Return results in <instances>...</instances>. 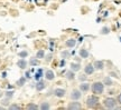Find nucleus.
Instances as JSON below:
<instances>
[{
	"label": "nucleus",
	"instance_id": "nucleus-11",
	"mask_svg": "<svg viewBox=\"0 0 121 110\" xmlns=\"http://www.w3.org/2000/svg\"><path fill=\"white\" fill-rule=\"evenodd\" d=\"M17 66L20 68V69H26L27 68V61L25 60V58H22V59L18 60Z\"/></svg>",
	"mask_w": 121,
	"mask_h": 110
},
{
	"label": "nucleus",
	"instance_id": "nucleus-33",
	"mask_svg": "<svg viewBox=\"0 0 121 110\" xmlns=\"http://www.w3.org/2000/svg\"><path fill=\"white\" fill-rule=\"evenodd\" d=\"M4 92H2V91H1V90H0V98L2 97V96H4Z\"/></svg>",
	"mask_w": 121,
	"mask_h": 110
},
{
	"label": "nucleus",
	"instance_id": "nucleus-32",
	"mask_svg": "<svg viewBox=\"0 0 121 110\" xmlns=\"http://www.w3.org/2000/svg\"><path fill=\"white\" fill-rule=\"evenodd\" d=\"M46 60H47V61L52 60V55H48V56H47V58H46Z\"/></svg>",
	"mask_w": 121,
	"mask_h": 110
},
{
	"label": "nucleus",
	"instance_id": "nucleus-5",
	"mask_svg": "<svg viewBox=\"0 0 121 110\" xmlns=\"http://www.w3.org/2000/svg\"><path fill=\"white\" fill-rule=\"evenodd\" d=\"M82 106H81V103L78 102V100H74V101L69 102V106H67V109L69 110H78V109H81Z\"/></svg>",
	"mask_w": 121,
	"mask_h": 110
},
{
	"label": "nucleus",
	"instance_id": "nucleus-15",
	"mask_svg": "<svg viewBox=\"0 0 121 110\" xmlns=\"http://www.w3.org/2000/svg\"><path fill=\"white\" fill-rule=\"evenodd\" d=\"M66 79L67 80H74L75 79V76H74V71L73 70H71V71H67L66 72Z\"/></svg>",
	"mask_w": 121,
	"mask_h": 110
},
{
	"label": "nucleus",
	"instance_id": "nucleus-26",
	"mask_svg": "<svg viewBox=\"0 0 121 110\" xmlns=\"http://www.w3.org/2000/svg\"><path fill=\"white\" fill-rule=\"evenodd\" d=\"M27 56H28V51H26V50L19 52V57H20V58H26Z\"/></svg>",
	"mask_w": 121,
	"mask_h": 110
},
{
	"label": "nucleus",
	"instance_id": "nucleus-24",
	"mask_svg": "<svg viewBox=\"0 0 121 110\" xmlns=\"http://www.w3.org/2000/svg\"><path fill=\"white\" fill-rule=\"evenodd\" d=\"M36 57H37L38 59L44 58V57H45V51H44V50H38V51H37V55H36Z\"/></svg>",
	"mask_w": 121,
	"mask_h": 110
},
{
	"label": "nucleus",
	"instance_id": "nucleus-34",
	"mask_svg": "<svg viewBox=\"0 0 121 110\" xmlns=\"http://www.w3.org/2000/svg\"><path fill=\"white\" fill-rule=\"evenodd\" d=\"M26 77H27V78H29V77H30V73H29V72H27V73H26Z\"/></svg>",
	"mask_w": 121,
	"mask_h": 110
},
{
	"label": "nucleus",
	"instance_id": "nucleus-20",
	"mask_svg": "<svg viewBox=\"0 0 121 110\" xmlns=\"http://www.w3.org/2000/svg\"><path fill=\"white\" fill-rule=\"evenodd\" d=\"M26 108L28 110H37V109H39V107L37 106V105H35V103H28Z\"/></svg>",
	"mask_w": 121,
	"mask_h": 110
},
{
	"label": "nucleus",
	"instance_id": "nucleus-29",
	"mask_svg": "<svg viewBox=\"0 0 121 110\" xmlns=\"http://www.w3.org/2000/svg\"><path fill=\"white\" fill-rule=\"evenodd\" d=\"M9 100H10V99L6 97V99H4V100L1 101V103H2L4 106H8V105H9Z\"/></svg>",
	"mask_w": 121,
	"mask_h": 110
},
{
	"label": "nucleus",
	"instance_id": "nucleus-9",
	"mask_svg": "<svg viewBox=\"0 0 121 110\" xmlns=\"http://www.w3.org/2000/svg\"><path fill=\"white\" fill-rule=\"evenodd\" d=\"M90 83H87V82H82L81 85H80V90L82 91V92H87L89 90H90Z\"/></svg>",
	"mask_w": 121,
	"mask_h": 110
},
{
	"label": "nucleus",
	"instance_id": "nucleus-23",
	"mask_svg": "<svg viewBox=\"0 0 121 110\" xmlns=\"http://www.w3.org/2000/svg\"><path fill=\"white\" fill-rule=\"evenodd\" d=\"M60 56H62L63 59H66V58H69V56H71V53H69V50H65V51H62V52H60Z\"/></svg>",
	"mask_w": 121,
	"mask_h": 110
},
{
	"label": "nucleus",
	"instance_id": "nucleus-35",
	"mask_svg": "<svg viewBox=\"0 0 121 110\" xmlns=\"http://www.w3.org/2000/svg\"><path fill=\"white\" fill-rule=\"evenodd\" d=\"M4 106H0V110H4Z\"/></svg>",
	"mask_w": 121,
	"mask_h": 110
},
{
	"label": "nucleus",
	"instance_id": "nucleus-8",
	"mask_svg": "<svg viewBox=\"0 0 121 110\" xmlns=\"http://www.w3.org/2000/svg\"><path fill=\"white\" fill-rule=\"evenodd\" d=\"M45 78L49 81L54 80V79H55V73H54V71H53V70H46V72H45Z\"/></svg>",
	"mask_w": 121,
	"mask_h": 110
},
{
	"label": "nucleus",
	"instance_id": "nucleus-3",
	"mask_svg": "<svg viewBox=\"0 0 121 110\" xmlns=\"http://www.w3.org/2000/svg\"><path fill=\"white\" fill-rule=\"evenodd\" d=\"M103 103H104V107H107L108 109H113L117 106V100L114 98H105Z\"/></svg>",
	"mask_w": 121,
	"mask_h": 110
},
{
	"label": "nucleus",
	"instance_id": "nucleus-17",
	"mask_svg": "<svg viewBox=\"0 0 121 110\" xmlns=\"http://www.w3.org/2000/svg\"><path fill=\"white\" fill-rule=\"evenodd\" d=\"M75 45H76V40L75 39H69L66 41V46L69 47V48H73Z\"/></svg>",
	"mask_w": 121,
	"mask_h": 110
},
{
	"label": "nucleus",
	"instance_id": "nucleus-31",
	"mask_svg": "<svg viewBox=\"0 0 121 110\" xmlns=\"http://www.w3.org/2000/svg\"><path fill=\"white\" fill-rule=\"evenodd\" d=\"M118 102H119V103L121 105V93L119 95V96H118Z\"/></svg>",
	"mask_w": 121,
	"mask_h": 110
},
{
	"label": "nucleus",
	"instance_id": "nucleus-27",
	"mask_svg": "<svg viewBox=\"0 0 121 110\" xmlns=\"http://www.w3.org/2000/svg\"><path fill=\"white\" fill-rule=\"evenodd\" d=\"M13 93H15L13 91H6V92H4V96L7 98H9V99H11L13 96Z\"/></svg>",
	"mask_w": 121,
	"mask_h": 110
},
{
	"label": "nucleus",
	"instance_id": "nucleus-2",
	"mask_svg": "<svg viewBox=\"0 0 121 110\" xmlns=\"http://www.w3.org/2000/svg\"><path fill=\"white\" fill-rule=\"evenodd\" d=\"M86 106L89 108H95V107L99 106V98L96 97L95 95L90 96L86 98Z\"/></svg>",
	"mask_w": 121,
	"mask_h": 110
},
{
	"label": "nucleus",
	"instance_id": "nucleus-16",
	"mask_svg": "<svg viewBox=\"0 0 121 110\" xmlns=\"http://www.w3.org/2000/svg\"><path fill=\"white\" fill-rule=\"evenodd\" d=\"M51 108V106H49V103H48L47 101H44L40 103V106H39V109H42V110H48Z\"/></svg>",
	"mask_w": 121,
	"mask_h": 110
},
{
	"label": "nucleus",
	"instance_id": "nucleus-1",
	"mask_svg": "<svg viewBox=\"0 0 121 110\" xmlns=\"http://www.w3.org/2000/svg\"><path fill=\"white\" fill-rule=\"evenodd\" d=\"M91 90H92V92L94 93V95H101V93L103 92V90H104L103 82H100V81L94 82L93 85L91 86Z\"/></svg>",
	"mask_w": 121,
	"mask_h": 110
},
{
	"label": "nucleus",
	"instance_id": "nucleus-30",
	"mask_svg": "<svg viewBox=\"0 0 121 110\" xmlns=\"http://www.w3.org/2000/svg\"><path fill=\"white\" fill-rule=\"evenodd\" d=\"M78 79H80V80H81V81L86 80V76H85V75H81V76L78 77Z\"/></svg>",
	"mask_w": 121,
	"mask_h": 110
},
{
	"label": "nucleus",
	"instance_id": "nucleus-22",
	"mask_svg": "<svg viewBox=\"0 0 121 110\" xmlns=\"http://www.w3.org/2000/svg\"><path fill=\"white\" fill-rule=\"evenodd\" d=\"M9 110H20L22 109V107L19 106V105H16V103H13V105H10L8 107Z\"/></svg>",
	"mask_w": 121,
	"mask_h": 110
},
{
	"label": "nucleus",
	"instance_id": "nucleus-21",
	"mask_svg": "<svg viewBox=\"0 0 121 110\" xmlns=\"http://www.w3.org/2000/svg\"><path fill=\"white\" fill-rule=\"evenodd\" d=\"M25 83H26V78H25V77H22L20 79H18V81H17V83H16V85L19 86V87H22V86H24Z\"/></svg>",
	"mask_w": 121,
	"mask_h": 110
},
{
	"label": "nucleus",
	"instance_id": "nucleus-7",
	"mask_svg": "<svg viewBox=\"0 0 121 110\" xmlns=\"http://www.w3.org/2000/svg\"><path fill=\"white\" fill-rule=\"evenodd\" d=\"M94 70H95V68H94V66L92 64H87L85 67H84V72H85V75H92L93 72H94Z\"/></svg>",
	"mask_w": 121,
	"mask_h": 110
},
{
	"label": "nucleus",
	"instance_id": "nucleus-12",
	"mask_svg": "<svg viewBox=\"0 0 121 110\" xmlns=\"http://www.w3.org/2000/svg\"><path fill=\"white\" fill-rule=\"evenodd\" d=\"M46 88V83L44 82V81H38L37 83H36V90L37 91H42L44 89Z\"/></svg>",
	"mask_w": 121,
	"mask_h": 110
},
{
	"label": "nucleus",
	"instance_id": "nucleus-4",
	"mask_svg": "<svg viewBox=\"0 0 121 110\" xmlns=\"http://www.w3.org/2000/svg\"><path fill=\"white\" fill-rule=\"evenodd\" d=\"M69 97H71L72 100H78V99H81V97H82V91L78 90V89H74V90H72Z\"/></svg>",
	"mask_w": 121,
	"mask_h": 110
},
{
	"label": "nucleus",
	"instance_id": "nucleus-13",
	"mask_svg": "<svg viewBox=\"0 0 121 110\" xmlns=\"http://www.w3.org/2000/svg\"><path fill=\"white\" fill-rule=\"evenodd\" d=\"M80 56H81V58H83V59H86V58H89V56H90V53H89V51L86 50V49H81L80 50Z\"/></svg>",
	"mask_w": 121,
	"mask_h": 110
},
{
	"label": "nucleus",
	"instance_id": "nucleus-28",
	"mask_svg": "<svg viewBox=\"0 0 121 110\" xmlns=\"http://www.w3.org/2000/svg\"><path fill=\"white\" fill-rule=\"evenodd\" d=\"M42 76H43V70H42V69H39L38 71H37V73H36L35 78H36V79H39V78H40Z\"/></svg>",
	"mask_w": 121,
	"mask_h": 110
},
{
	"label": "nucleus",
	"instance_id": "nucleus-10",
	"mask_svg": "<svg viewBox=\"0 0 121 110\" xmlns=\"http://www.w3.org/2000/svg\"><path fill=\"white\" fill-rule=\"evenodd\" d=\"M93 66H94V68L96 69V70H102V69L104 68V62L103 61H101V60H96V61H94Z\"/></svg>",
	"mask_w": 121,
	"mask_h": 110
},
{
	"label": "nucleus",
	"instance_id": "nucleus-6",
	"mask_svg": "<svg viewBox=\"0 0 121 110\" xmlns=\"http://www.w3.org/2000/svg\"><path fill=\"white\" fill-rule=\"evenodd\" d=\"M54 95H55L57 98H63V97H65V95H66V90L63 88H57L54 90Z\"/></svg>",
	"mask_w": 121,
	"mask_h": 110
},
{
	"label": "nucleus",
	"instance_id": "nucleus-18",
	"mask_svg": "<svg viewBox=\"0 0 121 110\" xmlns=\"http://www.w3.org/2000/svg\"><path fill=\"white\" fill-rule=\"evenodd\" d=\"M29 64L30 66H38L39 64V59L36 57V58H31L29 60Z\"/></svg>",
	"mask_w": 121,
	"mask_h": 110
},
{
	"label": "nucleus",
	"instance_id": "nucleus-25",
	"mask_svg": "<svg viewBox=\"0 0 121 110\" xmlns=\"http://www.w3.org/2000/svg\"><path fill=\"white\" fill-rule=\"evenodd\" d=\"M109 32H110V28H108V27H104L101 29V34H108Z\"/></svg>",
	"mask_w": 121,
	"mask_h": 110
},
{
	"label": "nucleus",
	"instance_id": "nucleus-14",
	"mask_svg": "<svg viewBox=\"0 0 121 110\" xmlns=\"http://www.w3.org/2000/svg\"><path fill=\"white\" fill-rule=\"evenodd\" d=\"M80 69H81V64H76V62H72L71 64V70H73L74 72L78 71Z\"/></svg>",
	"mask_w": 121,
	"mask_h": 110
},
{
	"label": "nucleus",
	"instance_id": "nucleus-19",
	"mask_svg": "<svg viewBox=\"0 0 121 110\" xmlns=\"http://www.w3.org/2000/svg\"><path fill=\"white\" fill-rule=\"evenodd\" d=\"M112 80H111V78L110 77H105L104 78V80H103V85L105 86H112Z\"/></svg>",
	"mask_w": 121,
	"mask_h": 110
}]
</instances>
